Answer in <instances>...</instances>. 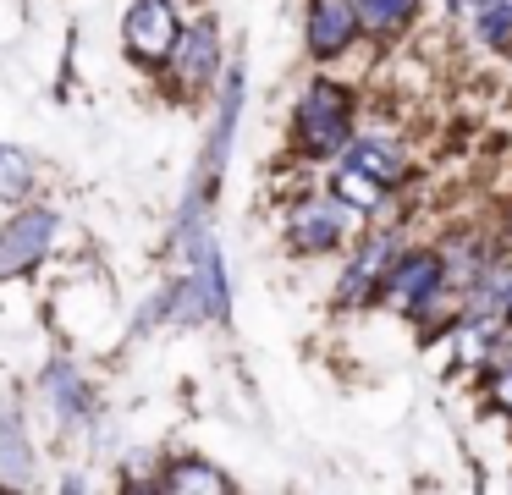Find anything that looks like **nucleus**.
Wrapping results in <instances>:
<instances>
[{"label": "nucleus", "mask_w": 512, "mask_h": 495, "mask_svg": "<svg viewBox=\"0 0 512 495\" xmlns=\"http://www.w3.org/2000/svg\"><path fill=\"white\" fill-rule=\"evenodd\" d=\"M298 132H303V149L309 154H336L347 143V94L336 83H314L303 94L298 110Z\"/></svg>", "instance_id": "obj_1"}, {"label": "nucleus", "mask_w": 512, "mask_h": 495, "mask_svg": "<svg viewBox=\"0 0 512 495\" xmlns=\"http://www.w3.org/2000/svg\"><path fill=\"white\" fill-rule=\"evenodd\" d=\"M177 33H182L177 11L166 0H133V11H127V50L138 61H166L177 50Z\"/></svg>", "instance_id": "obj_2"}, {"label": "nucleus", "mask_w": 512, "mask_h": 495, "mask_svg": "<svg viewBox=\"0 0 512 495\" xmlns=\"http://www.w3.org/2000/svg\"><path fill=\"white\" fill-rule=\"evenodd\" d=\"M441 292V259L435 253H413V259H402L397 270L386 275V303L391 308H424L430 297Z\"/></svg>", "instance_id": "obj_3"}, {"label": "nucleus", "mask_w": 512, "mask_h": 495, "mask_svg": "<svg viewBox=\"0 0 512 495\" xmlns=\"http://www.w3.org/2000/svg\"><path fill=\"white\" fill-rule=\"evenodd\" d=\"M353 33H358V11H353V0H314L309 6V50L314 55H342L347 44H353Z\"/></svg>", "instance_id": "obj_4"}, {"label": "nucleus", "mask_w": 512, "mask_h": 495, "mask_svg": "<svg viewBox=\"0 0 512 495\" xmlns=\"http://www.w3.org/2000/svg\"><path fill=\"white\" fill-rule=\"evenodd\" d=\"M50 231H56V220H50L45 209H28V215H17L12 226L0 231V275H6V270H23V264H34L39 253H45Z\"/></svg>", "instance_id": "obj_5"}, {"label": "nucleus", "mask_w": 512, "mask_h": 495, "mask_svg": "<svg viewBox=\"0 0 512 495\" xmlns=\"http://www.w3.org/2000/svg\"><path fill=\"white\" fill-rule=\"evenodd\" d=\"M342 226H347L342 204L314 198V204H303L298 215H292L287 237H292V248H303V253H325V248H336V242H342Z\"/></svg>", "instance_id": "obj_6"}, {"label": "nucleus", "mask_w": 512, "mask_h": 495, "mask_svg": "<svg viewBox=\"0 0 512 495\" xmlns=\"http://www.w3.org/2000/svg\"><path fill=\"white\" fill-rule=\"evenodd\" d=\"M177 72L188 77V83H199V77H210V66H215V28L210 22H199V28H188V33H177Z\"/></svg>", "instance_id": "obj_7"}, {"label": "nucleus", "mask_w": 512, "mask_h": 495, "mask_svg": "<svg viewBox=\"0 0 512 495\" xmlns=\"http://www.w3.org/2000/svg\"><path fill=\"white\" fill-rule=\"evenodd\" d=\"M347 165H358L364 176H375L380 187H391L402 171H408V165H402V154L391 149V143H380V138H364V143H353V149H347Z\"/></svg>", "instance_id": "obj_8"}, {"label": "nucleus", "mask_w": 512, "mask_h": 495, "mask_svg": "<svg viewBox=\"0 0 512 495\" xmlns=\"http://www.w3.org/2000/svg\"><path fill=\"white\" fill-rule=\"evenodd\" d=\"M397 259V248H391V237H375L364 248V259L353 264V270H347V297H364L369 292V281H375V275H386V264Z\"/></svg>", "instance_id": "obj_9"}, {"label": "nucleus", "mask_w": 512, "mask_h": 495, "mask_svg": "<svg viewBox=\"0 0 512 495\" xmlns=\"http://www.w3.org/2000/svg\"><path fill=\"white\" fill-rule=\"evenodd\" d=\"M474 22L485 44H507L512 39V0H474Z\"/></svg>", "instance_id": "obj_10"}, {"label": "nucleus", "mask_w": 512, "mask_h": 495, "mask_svg": "<svg viewBox=\"0 0 512 495\" xmlns=\"http://www.w3.org/2000/svg\"><path fill=\"white\" fill-rule=\"evenodd\" d=\"M364 28H402L413 17V0H353Z\"/></svg>", "instance_id": "obj_11"}, {"label": "nucleus", "mask_w": 512, "mask_h": 495, "mask_svg": "<svg viewBox=\"0 0 512 495\" xmlns=\"http://www.w3.org/2000/svg\"><path fill=\"white\" fill-rule=\"evenodd\" d=\"M336 198H347L353 209H375L380 204V182L364 176L358 165H342V176H336Z\"/></svg>", "instance_id": "obj_12"}, {"label": "nucleus", "mask_w": 512, "mask_h": 495, "mask_svg": "<svg viewBox=\"0 0 512 495\" xmlns=\"http://www.w3.org/2000/svg\"><path fill=\"white\" fill-rule=\"evenodd\" d=\"M166 484H171V490H226V479H221V473H210V468H177Z\"/></svg>", "instance_id": "obj_13"}, {"label": "nucleus", "mask_w": 512, "mask_h": 495, "mask_svg": "<svg viewBox=\"0 0 512 495\" xmlns=\"http://www.w3.org/2000/svg\"><path fill=\"white\" fill-rule=\"evenodd\" d=\"M496 402H507V407H512V369H501V374H496Z\"/></svg>", "instance_id": "obj_14"}, {"label": "nucleus", "mask_w": 512, "mask_h": 495, "mask_svg": "<svg viewBox=\"0 0 512 495\" xmlns=\"http://www.w3.org/2000/svg\"><path fill=\"white\" fill-rule=\"evenodd\" d=\"M507 314H512V292H507Z\"/></svg>", "instance_id": "obj_15"}]
</instances>
